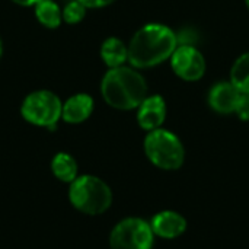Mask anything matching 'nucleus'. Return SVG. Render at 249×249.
I'll return each mask as SVG.
<instances>
[{
    "mask_svg": "<svg viewBox=\"0 0 249 249\" xmlns=\"http://www.w3.org/2000/svg\"><path fill=\"white\" fill-rule=\"evenodd\" d=\"M178 47V36L172 29L160 23H149L140 28L128 47V61L137 69H147L172 57Z\"/></svg>",
    "mask_w": 249,
    "mask_h": 249,
    "instance_id": "nucleus-1",
    "label": "nucleus"
},
{
    "mask_svg": "<svg viewBox=\"0 0 249 249\" xmlns=\"http://www.w3.org/2000/svg\"><path fill=\"white\" fill-rule=\"evenodd\" d=\"M101 92L108 105L117 109H133L146 99L144 77L130 67L111 69L102 79Z\"/></svg>",
    "mask_w": 249,
    "mask_h": 249,
    "instance_id": "nucleus-2",
    "label": "nucleus"
},
{
    "mask_svg": "<svg viewBox=\"0 0 249 249\" xmlns=\"http://www.w3.org/2000/svg\"><path fill=\"white\" fill-rule=\"evenodd\" d=\"M69 198L73 207L79 212L89 216H98L109 209L112 203V193L101 178L82 175L70 184Z\"/></svg>",
    "mask_w": 249,
    "mask_h": 249,
    "instance_id": "nucleus-3",
    "label": "nucleus"
},
{
    "mask_svg": "<svg viewBox=\"0 0 249 249\" xmlns=\"http://www.w3.org/2000/svg\"><path fill=\"white\" fill-rule=\"evenodd\" d=\"M144 152L149 160L165 171L179 169L184 163L185 152L181 140L171 131L156 128L144 140Z\"/></svg>",
    "mask_w": 249,
    "mask_h": 249,
    "instance_id": "nucleus-4",
    "label": "nucleus"
},
{
    "mask_svg": "<svg viewBox=\"0 0 249 249\" xmlns=\"http://www.w3.org/2000/svg\"><path fill=\"white\" fill-rule=\"evenodd\" d=\"M20 111L28 123L54 128L61 117L63 104L55 93L50 90H36L25 98Z\"/></svg>",
    "mask_w": 249,
    "mask_h": 249,
    "instance_id": "nucleus-5",
    "label": "nucleus"
},
{
    "mask_svg": "<svg viewBox=\"0 0 249 249\" xmlns=\"http://www.w3.org/2000/svg\"><path fill=\"white\" fill-rule=\"evenodd\" d=\"M152 226L139 217L121 220L111 232V249H152L153 248Z\"/></svg>",
    "mask_w": 249,
    "mask_h": 249,
    "instance_id": "nucleus-6",
    "label": "nucleus"
},
{
    "mask_svg": "<svg viewBox=\"0 0 249 249\" xmlns=\"http://www.w3.org/2000/svg\"><path fill=\"white\" fill-rule=\"evenodd\" d=\"M171 64L177 76L187 82H196L201 79L206 71V61L203 54L193 45L177 47L171 57Z\"/></svg>",
    "mask_w": 249,
    "mask_h": 249,
    "instance_id": "nucleus-7",
    "label": "nucleus"
},
{
    "mask_svg": "<svg viewBox=\"0 0 249 249\" xmlns=\"http://www.w3.org/2000/svg\"><path fill=\"white\" fill-rule=\"evenodd\" d=\"M166 117V104L165 99L159 95H153L146 98L140 107L137 114L139 125L143 130L153 131L156 128H160Z\"/></svg>",
    "mask_w": 249,
    "mask_h": 249,
    "instance_id": "nucleus-8",
    "label": "nucleus"
},
{
    "mask_svg": "<svg viewBox=\"0 0 249 249\" xmlns=\"http://www.w3.org/2000/svg\"><path fill=\"white\" fill-rule=\"evenodd\" d=\"M152 231L156 236L163 239H175L181 236L187 229V220L175 212L166 210L158 213L152 219Z\"/></svg>",
    "mask_w": 249,
    "mask_h": 249,
    "instance_id": "nucleus-9",
    "label": "nucleus"
},
{
    "mask_svg": "<svg viewBox=\"0 0 249 249\" xmlns=\"http://www.w3.org/2000/svg\"><path fill=\"white\" fill-rule=\"evenodd\" d=\"M241 93L242 92H239L232 85V82H220L212 88L209 95V104L219 114H232L236 111Z\"/></svg>",
    "mask_w": 249,
    "mask_h": 249,
    "instance_id": "nucleus-10",
    "label": "nucleus"
},
{
    "mask_svg": "<svg viewBox=\"0 0 249 249\" xmlns=\"http://www.w3.org/2000/svg\"><path fill=\"white\" fill-rule=\"evenodd\" d=\"M93 111V99L86 93H77L63 104L61 117L66 123L79 124L89 118Z\"/></svg>",
    "mask_w": 249,
    "mask_h": 249,
    "instance_id": "nucleus-11",
    "label": "nucleus"
},
{
    "mask_svg": "<svg viewBox=\"0 0 249 249\" xmlns=\"http://www.w3.org/2000/svg\"><path fill=\"white\" fill-rule=\"evenodd\" d=\"M101 57L104 63L111 67H121L124 61L128 58V48L124 45V42L115 36H111L105 39V42L101 47Z\"/></svg>",
    "mask_w": 249,
    "mask_h": 249,
    "instance_id": "nucleus-12",
    "label": "nucleus"
},
{
    "mask_svg": "<svg viewBox=\"0 0 249 249\" xmlns=\"http://www.w3.org/2000/svg\"><path fill=\"white\" fill-rule=\"evenodd\" d=\"M51 171L57 179L61 182L71 184L77 178V163L69 153H57L51 162Z\"/></svg>",
    "mask_w": 249,
    "mask_h": 249,
    "instance_id": "nucleus-13",
    "label": "nucleus"
},
{
    "mask_svg": "<svg viewBox=\"0 0 249 249\" xmlns=\"http://www.w3.org/2000/svg\"><path fill=\"white\" fill-rule=\"evenodd\" d=\"M35 15L38 20L47 28H57L63 18V12L53 0H39L35 4Z\"/></svg>",
    "mask_w": 249,
    "mask_h": 249,
    "instance_id": "nucleus-14",
    "label": "nucleus"
},
{
    "mask_svg": "<svg viewBox=\"0 0 249 249\" xmlns=\"http://www.w3.org/2000/svg\"><path fill=\"white\" fill-rule=\"evenodd\" d=\"M232 85L242 93H249V53L241 55L231 71Z\"/></svg>",
    "mask_w": 249,
    "mask_h": 249,
    "instance_id": "nucleus-15",
    "label": "nucleus"
},
{
    "mask_svg": "<svg viewBox=\"0 0 249 249\" xmlns=\"http://www.w3.org/2000/svg\"><path fill=\"white\" fill-rule=\"evenodd\" d=\"M85 13H86V7L79 0H73L66 4L63 10V19L67 23H77L85 18Z\"/></svg>",
    "mask_w": 249,
    "mask_h": 249,
    "instance_id": "nucleus-16",
    "label": "nucleus"
},
{
    "mask_svg": "<svg viewBox=\"0 0 249 249\" xmlns=\"http://www.w3.org/2000/svg\"><path fill=\"white\" fill-rule=\"evenodd\" d=\"M238 117L244 121H249V93H241V98L236 105Z\"/></svg>",
    "mask_w": 249,
    "mask_h": 249,
    "instance_id": "nucleus-17",
    "label": "nucleus"
},
{
    "mask_svg": "<svg viewBox=\"0 0 249 249\" xmlns=\"http://www.w3.org/2000/svg\"><path fill=\"white\" fill-rule=\"evenodd\" d=\"M85 7H104L111 4L114 0H79Z\"/></svg>",
    "mask_w": 249,
    "mask_h": 249,
    "instance_id": "nucleus-18",
    "label": "nucleus"
},
{
    "mask_svg": "<svg viewBox=\"0 0 249 249\" xmlns=\"http://www.w3.org/2000/svg\"><path fill=\"white\" fill-rule=\"evenodd\" d=\"M12 1L20 4V6H32V4H36L39 0H12Z\"/></svg>",
    "mask_w": 249,
    "mask_h": 249,
    "instance_id": "nucleus-19",
    "label": "nucleus"
},
{
    "mask_svg": "<svg viewBox=\"0 0 249 249\" xmlns=\"http://www.w3.org/2000/svg\"><path fill=\"white\" fill-rule=\"evenodd\" d=\"M1 51H3V47H1V39H0V57H1Z\"/></svg>",
    "mask_w": 249,
    "mask_h": 249,
    "instance_id": "nucleus-20",
    "label": "nucleus"
},
{
    "mask_svg": "<svg viewBox=\"0 0 249 249\" xmlns=\"http://www.w3.org/2000/svg\"><path fill=\"white\" fill-rule=\"evenodd\" d=\"M245 3H247V6H248V9H249V0H245Z\"/></svg>",
    "mask_w": 249,
    "mask_h": 249,
    "instance_id": "nucleus-21",
    "label": "nucleus"
}]
</instances>
